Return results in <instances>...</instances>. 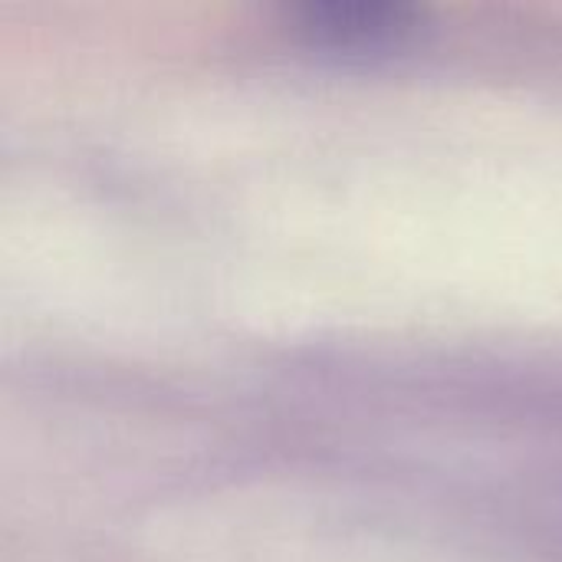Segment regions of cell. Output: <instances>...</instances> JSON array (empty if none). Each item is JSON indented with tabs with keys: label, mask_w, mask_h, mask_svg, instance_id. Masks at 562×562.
<instances>
[{
	"label": "cell",
	"mask_w": 562,
	"mask_h": 562,
	"mask_svg": "<svg viewBox=\"0 0 562 562\" xmlns=\"http://www.w3.org/2000/svg\"><path fill=\"white\" fill-rule=\"evenodd\" d=\"M415 13L408 7L392 3H329V7H306L300 30L329 46H379L398 40L412 30Z\"/></svg>",
	"instance_id": "cell-1"
}]
</instances>
